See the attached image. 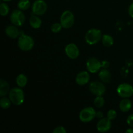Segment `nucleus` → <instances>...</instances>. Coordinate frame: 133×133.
Wrapping results in <instances>:
<instances>
[{
    "label": "nucleus",
    "instance_id": "1",
    "mask_svg": "<svg viewBox=\"0 0 133 133\" xmlns=\"http://www.w3.org/2000/svg\"><path fill=\"white\" fill-rule=\"evenodd\" d=\"M9 97L10 98L12 104L17 105V106L21 105L24 102V92L20 87L13 88L10 90V92L9 93Z\"/></svg>",
    "mask_w": 133,
    "mask_h": 133
},
{
    "label": "nucleus",
    "instance_id": "2",
    "mask_svg": "<svg viewBox=\"0 0 133 133\" xmlns=\"http://www.w3.org/2000/svg\"><path fill=\"white\" fill-rule=\"evenodd\" d=\"M35 41L32 37L22 33L19 35L18 40V45L21 50L23 51H29L33 48Z\"/></svg>",
    "mask_w": 133,
    "mask_h": 133
},
{
    "label": "nucleus",
    "instance_id": "3",
    "mask_svg": "<svg viewBox=\"0 0 133 133\" xmlns=\"http://www.w3.org/2000/svg\"><path fill=\"white\" fill-rule=\"evenodd\" d=\"M101 31L97 29H91L85 35L86 42L89 45H95L101 40Z\"/></svg>",
    "mask_w": 133,
    "mask_h": 133
},
{
    "label": "nucleus",
    "instance_id": "4",
    "mask_svg": "<svg viewBox=\"0 0 133 133\" xmlns=\"http://www.w3.org/2000/svg\"><path fill=\"white\" fill-rule=\"evenodd\" d=\"M96 112L92 107H85L79 113V119L83 123H88L96 118Z\"/></svg>",
    "mask_w": 133,
    "mask_h": 133
},
{
    "label": "nucleus",
    "instance_id": "5",
    "mask_svg": "<svg viewBox=\"0 0 133 133\" xmlns=\"http://www.w3.org/2000/svg\"><path fill=\"white\" fill-rule=\"evenodd\" d=\"M10 20L12 24L14 25L21 27L25 23V16L22 10L16 9V10H14L10 14Z\"/></svg>",
    "mask_w": 133,
    "mask_h": 133
},
{
    "label": "nucleus",
    "instance_id": "6",
    "mask_svg": "<svg viewBox=\"0 0 133 133\" xmlns=\"http://www.w3.org/2000/svg\"><path fill=\"white\" fill-rule=\"evenodd\" d=\"M61 23L64 29L71 28L75 22V17L74 14L70 10H66L61 16Z\"/></svg>",
    "mask_w": 133,
    "mask_h": 133
},
{
    "label": "nucleus",
    "instance_id": "7",
    "mask_svg": "<svg viewBox=\"0 0 133 133\" xmlns=\"http://www.w3.org/2000/svg\"><path fill=\"white\" fill-rule=\"evenodd\" d=\"M117 93L122 98H129L133 96V87L128 83H122L117 88Z\"/></svg>",
    "mask_w": 133,
    "mask_h": 133
},
{
    "label": "nucleus",
    "instance_id": "8",
    "mask_svg": "<svg viewBox=\"0 0 133 133\" xmlns=\"http://www.w3.org/2000/svg\"><path fill=\"white\" fill-rule=\"evenodd\" d=\"M89 90L96 96H103L106 92V88L103 83L99 81H93L89 84Z\"/></svg>",
    "mask_w": 133,
    "mask_h": 133
},
{
    "label": "nucleus",
    "instance_id": "9",
    "mask_svg": "<svg viewBox=\"0 0 133 133\" xmlns=\"http://www.w3.org/2000/svg\"><path fill=\"white\" fill-rule=\"evenodd\" d=\"M48 10V5L44 0H36L32 5V14L41 16L45 14Z\"/></svg>",
    "mask_w": 133,
    "mask_h": 133
},
{
    "label": "nucleus",
    "instance_id": "10",
    "mask_svg": "<svg viewBox=\"0 0 133 133\" xmlns=\"http://www.w3.org/2000/svg\"><path fill=\"white\" fill-rule=\"evenodd\" d=\"M87 69L90 73L96 74L99 72L101 68V62L95 57H91L87 62Z\"/></svg>",
    "mask_w": 133,
    "mask_h": 133
},
{
    "label": "nucleus",
    "instance_id": "11",
    "mask_svg": "<svg viewBox=\"0 0 133 133\" xmlns=\"http://www.w3.org/2000/svg\"><path fill=\"white\" fill-rule=\"evenodd\" d=\"M65 53L68 58L76 59L79 56V49L76 44L74 43L68 44L65 48Z\"/></svg>",
    "mask_w": 133,
    "mask_h": 133
},
{
    "label": "nucleus",
    "instance_id": "12",
    "mask_svg": "<svg viewBox=\"0 0 133 133\" xmlns=\"http://www.w3.org/2000/svg\"><path fill=\"white\" fill-rule=\"evenodd\" d=\"M111 127V120L108 119L107 118H103L102 119H100L96 125L97 131L103 133L108 132L110 129Z\"/></svg>",
    "mask_w": 133,
    "mask_h": 133
},
{
    "label": "nucleus",
    "instance_id": "13",
    "mask_svg": "<svg viewBox=\"0 0 133 133\" xmlns=\"http://www.w3.org/2000/svg\"><path fill=\"white\" fill-rule=\"evenodd\" d=\"M88 72L89 71H82L77 75L76 77H75V82L78 85L84 86L88 84L90 79V74Z\"/></svg>",
    "mask_w": 133,
    "mask_h": 133
},
{
    "label": "nucleus",
    "instance_id": "14",
    "mask_svg": "<svg viewBox=\"0 0 133 133\" xmlns=\"http://www.w3.org/2000/svg\"><path fill=\"white\" fill-rule=\"evenodd\" d=\"M5 33L7 35V36H9L10 38L15 39L19 37L20 35V31H19L17 26L11 25H9L6 27Z\"/></svg>",
    "mask_w": 133,
    "mask_h": 133
},
{
    "label": "nucleus",
    "instance_id": "15",
    "mask_svg": "<svg viewBox=\"0 0 133 133\" xmlns=\"http://www.w3.org/2000/svg\"><path fill=\"white\" fill-rule=\"evenodd\" d=\"M99 78L104 83H110L111 79V74L107 69L102 68V70L99 71Z\"/></svg>",
    "mask_w": 133,
    "mask_h": 133
},
{
    "label": "nucleus",
    "instance_id": "16",
    "mask_svg": "<svg viewBox=\"0 0 133 133\" xmlns=\"http://www.w3.org/2000/svg\"><path fill=\"white\" fill-rule=\"evenodd\" d=\"M119 110L122 112H127L132 107V103L129 98H123V99L119 102Z\"/></svg>",
    "mask_w": 133,
    "mask_h": 133
},
{
    "label": "nucleus",
    "instance_id": "17",
    "mask_svg": "<svg viewBox=\"0 0 133 133\" xmlns=\"http://www.w3.org/2000/svg\"><path fill=\"white\" fill-rule=\"evenodd\" d=\"M10 92L9 84L3 79L0 80V96L4 97Z\"/></svg>",
    "mask_w": 133,
    "mask_h": 133
},
{
    "label": "nucleus",
    "instance_id": "18",
    "mask_svg": "<svg viewBox=\"0 0 133 133\" xmlns=\"http://www.w3.org/2000/svg\"><path fill=\"white\" fill-rule=\"evenodd\" d=\"M29 23L30 25L33 29H39L42 25V20L38 16L33 15L31 16L29 18Z\"/></svg>",
    "mask_w": 133,
    "mask_h": 133
},
{
    "label": "nucleus",
    "instance_id": "19",
    "mask_svg": "<svg viewBox=\"0 0 133 133\" xmlns=\"http://www.w3.org/2000/svg\"><path fill=\"white\" fill-rule=\"evenodd\" d=\"M16 83L18 87L23 88L27 84V78L25 75L23 74H19L16 78Z\"/></svg>",
    "mask_w": 133,
    "mask_h": 133
},
{
    "label": "nucleus",
    "instance_id": "20",
    "mask_svg": "<svg viewBox=\"0 0 133 133\" xmlns=\"http://www.w3.org/2000/svg\"><path fill=\"white\" fill-rule=\"evenodd\" d=\"M103 44L106 47H110L114 44V39L112 36L109 35H104L101 38Z\"/></svg>",
    "mask_w": 133,
    "mask_h": 133
},
{
    "label": "nucleus",
    "instance_id": "21",
    "mask_svg": "<svg viewBox=\"0 0 133 133\" xmlns=\"http://www.w3.org/2000/svg\"><path fill=\"white\" fill-rule=\"evenodd\" d=\"M18 9L22 10H26L31 6V3L29 0H19L17 5Z\"/></svg>",
    "mask_w": 133,
    "mask_h": 133
},
{
    "label": "nucleus",
    "instance_id": "22",
    "mask_svg": "<svg viewBox=\"0 0 133 133\" xmlns=\"http://www.w3.org/2000/svg\"><path fill=\"white\" fill-rule=\"evenodd\" d=\"M12 104V101H10V98L6 97H1L0 99V106L3 109H8L10 107Z\"/></svg>",
    "mask_w": 133,
    "mask_h": 133
},
{
    "label": "nucleus",
    "instance_id": "23",
    "mask_svg": "<svg viewBox=\"0 0 133 133\" xmlns=\"http://www.w3.org/2000/svg\"><path fill=\"white\" fill-rule=\"evenodd\" d=\"M94 104L96 107L101 109L105 105V99L103 97V96H96V98L94 99Z\"/></svg>",
    "mask_w": 133,
    "mask_h": 133
},
{
    "label": "nucleus",
    "instance_id": "24",
    "mask_svg": "<svg viewBox=\"0 0 133 133\" xmlns=\"http://www.w3.org/2000/svg\"><path fill=\"white\" fill-rule=\"evenodd\" d=\"M9 13V6L6 2L1 3L0 5V14L2 16H5Z\"/></svg>",
    "mask_w": 133,
    "mask_h": 133
},
{
    "label": "nucleus",
    "instance_id": "25",
    "mask_svg": "<svg viewBox=\"0 0 133 133\" xmlns=\"http://www.w3.org/2000/svg\"><path fill=\"white\" fill-rule=\"evenodd\" d=\"M62 26L61 23H55L51 27V30L54 33H58L61 31Z\"/></svg>",
    "mask_w": 133,
    "mask_h": 133
},
{
    "label": "nucleus",
    "instance_id": "26",
    "mask_svg": "<svg viewBox=\"0 0 133 133\" xmlns=\"http://www.w3.org/2000/svg\"><path fill=\"white\" fill-rule=\"evenodd\" d=\"M117 117V112L116 110L111 109V110H109L107 112V118L108 119H109L110 120L112 121L114 119H115Z\"/></svg>",
    "mask_w": 133,
    "mask_h": 133
},
{
    "label": "nucleus",
    "instance_id": "27",
    "mask_svg": "<svg viewBox=\"0 0 133 133\" xmlns=\"http://www.w3.org/2000/svg\"><path fill=\"white\" fill-rule=\"evenodd\" d=\"M66 129L62 126H58V127H55L53 129V133H66Z\"/></svg>",
    "mask_w": 133,
    "mask_h": 133
},
{
    "label": "nucleus",
    "instance_id": "28",
    "mask_svg": "<svg viewBox=\"0 0 133 133\" xmlns=\"http://www.w3.org/2000/svg\"><path fill=\"white\" fill-rule=\"evenodd\" d=\"M127 123L129 126L133 127V114L129 116L127 118Z\"/></svg>",
    "mask_w": 133,
    "mask_h": 133
},
{
    "label": "nucleus",
    "instance_id": "29",
    "mask_svg": "<svg viewBox=\"0 0 133 133\" xmlns=\"http://www.w3.org/2000/svg\"><path fill=\"white\" fill-rule=\"evenodd\" d=\"M101 62V68L107 69L110 66V63L108 61H103Z\"/></svg>",
    "mask_w": 133,
    "mask_h": 133
},
{
    "label": "nucleus",
    "instance_id": "30",
    "mask_svg": "<svg viewBox=\"0 0 133 133\" xmlns=\"http://www.w3.org/2000/svg\"><path fill=\"white\" fill-rule=\"evenodd\" d=\"M128 12H129V14L130 15V16L132 17L133 18V3L130 5L129 7V9H128Z\"/></svg>",
    "mask_w": 133,
    "mask_h": 133
},
{
    "label": "nucleus",
    "instance_id": "31",
    "mask_svg": "<svg viewBox=\"0 0 133 133\" xmlns=\"http://www.w3.org/2000/svg\"><path fill=\"white\" fill-rule=\"evenodd\" d=\"M104 117V114L101 111H99V112H97L96 114V118H98V119H102V118H103Z\"/></svg>",
    "mask_w": 133,
    "mask_h": 133
},
{
    "label": "nucleus",
    "instance_id": "32",
    "mask_svg": "<svg viewBox=\"0 0 133 133\" xmlns=\"http://www.w3.org/2000/svg\"><path fill=\"white\" fill-rule=\"evenodd\" d=\"M125 132L126 133H133V129H132V128L128 129L126 130Z\"/></svg>",
    "mask_w": 133,
    "mask_h": 133
},
{
    "label": "nucleus",
    "instance_id": "33",
    "mask_svg": "<svg viewBox=\"0 0 133 133\" xmlns=\"http://www.w3.org/2000/svg\"><path fill=\"white\" fill-rule=\"evenodd\" d=\"M3 2H9V1H12V0H2Z\"/></svg>",
    "mask_w": 133,
    "mask_h": 133
}]
</instances>
